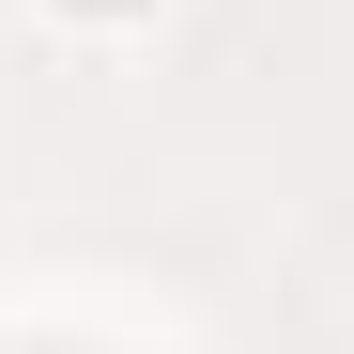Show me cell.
<instances>
[{
	"label": "cell",
	"mask_w": 354,
	"mask_h": 354,
	"mask_svg": "<svg viewBox=\"0 0 354 354\" xmlns=\"http://www.w3.org/2000/svg\"><path fill=\"white\" fill-rule=\"evenodd\" d=\"M46 16H77V31H124V16H154V0H46Z\"/></svg>",
	"instance_id": "1"
}]
</instances>
